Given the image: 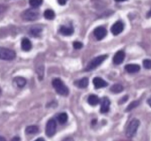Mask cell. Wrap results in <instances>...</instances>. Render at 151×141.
Here are the masks:
<instances>
[{"mask_svg": "<svg viewBox=\"0 0 151 141\" xmlns=\"http://www.w3.org/2000/svg\"><path fill=\"white\" fill-rule=\"evenodd\" d=\"M52 85L56 92L60 95L66 96L68 94L69 90L68 87L60 78H54L52 81Z\"/></svg>", "mask_w": 151, "mask_h": 141, "instance_id": "6da1fadb", "label": "cell"}, {"mask_svg": "<svg viewBox=\"0 0 151 141\" xmlns=\"http://www.w3.org/2000/svg\"><path fill=\"white\" fill-rule=\"evenodd\" d=\"M21 18L27 21H33L38 19L40 16V12L37 8H29L21 13Z\"/></svg>", "mask_w": 151, "mask_h": 141, "instance_id": "7a4b0ae2", "label": "cell"}, {"mask_svg": "<svg viewBox=\"0 0 151 141\" xmlns=\"http://www.w3.org/2000/svg\"><path fill=\"white\" fill-rule=\"evenodd\" d=\"M140 125V121L137 119H132L129 123L126 131V135L127 137L131 138L133 137L136 133L138 127Z\"/></svg>", "mask_w": 151, "mask_h": 141, "instance_id": "3957f363", "label": "cell"}, {"mask_svg": "<svg viewBox=\"0 0 151 141\" xmlns=\"http://www.w3.org/2000/svg\"><path fill=\"white\" fill-rule=\"evenodd\" d=\"M16 57L15 52L11 49L0 47V60L10 61Z\"/></svg>", "mask_w": 151, "mask_h": 141, "instance_id": "277c9868", "label": "cell"}, {"mask_svg": "<svg viewBox=\"0 0 151 141\" xmlns=\"http://www.w3.org/2000/svg\"><path fill=\"white\" fill-rule=\"evenodd\" d=\"M107 58V55L106 54L101 55L94 58L92 60L90 61V62L87 65L86 70L88 71H90L91 70L95 69L96 67L100 65Z\"/></svg>", "mask_w": 151, "mask_h": 141, "instance_id": "5b68a950", "label": "cell"}, {"mask_svg": "<svg viewBox=\"0 0 151 141\" xmlns=\"http://www.w3.org/2000/svg\"><path fill=\"white\" fill-rule=\"evenodd\" d=\"M56 127L57 124L55 121L52 119H50L46 124L45 135L48 137H52L54 136L56 131Z\"/></svg>", "mask_w": 151, "mask_h": 141, "instance_id": "8992f818", "label": "cell"}, {"mask_svg": "<svg viewBox=\"0 0 151 141\" xmlns=\"http://www.w3.org/2000/svg\"><path fill=\"white\" fill-rule=\"evenodd\" d=\"M123 23L121 21H117L111 26L110 30L114 35H117L123 31Z\"/></svg>", "mask_w": 151, "mask_h": 141, "instance_id": "52a82bcc", "label": "cell"}, {"mask_svg": "<svg viewBox=\"0 0 151 141\" xmlns=\"http://www.w3.org/2000/svg\"><path fill=\"white\" fill-rule=\"evenodd\" d=\"M93 33L97 40H101L106 36L107 30L104 27L100 26L94 29Z\"/></svg>", "mask_w": 151, "mask_h": 141, "instance_id": "ba28073f", "label": "cell"}, {"mask_svg": "<svg viewBox=\"0 0 151 141\" xmlns=\"http://www.w3.org/2000/svg\"><path fill=\"white\" fill-rule=\"evenodd\" d=\"M124 58H125L124 52L123 51L120 50V51H118L114 54V55L113 57V61L114 64L119 65V64H122L123 62Z\"/></svg>", "mask_w": 151, "mask_h": 141, "instance_id": "9c48e42d", "label": "cell"}, {"mask_svg": "<svg viewBox=\"0 0 151 141\" xmlns=\"http://www.w3.org/2000/svg\"><path fill=\"white\" fill-rule=\"evenodd\" d=\"M93 83L94 87L97 89L103 88L108 86V83L100 77H94L93 80Z\"/></svg>", "mask_w": 151, "mask_h": 141, "instance_id": "30bf717a", "label": "cell"}, {"mask_svg": "<svg viewBox=\"0 0 151 141\" xmlns=\"http://www.w3.org/2000/svg\"><path fill=\"white\" fill-rule=\"evenodd\" d=\"M110 101L107 97H103L101 100L100 112L101 113H106L109 112L110 109Z\"/></svg>", "mask_w": 151, "mask_h": 141, "instance_id": "8fae6325", "label": "cell"}, {"mask_svg": "<svg viewBox=\"0 0 151 141\" xmlns=\"http://www.w3.org/2000/svg\"><path fill=\"white\" fill-rule=\"evenodd\" d=\"M60 32L64 36H70L74 32V28L71 25H61L60 28Z\"/></svg>", "mask_w": 151, "mask_h": 141, "instance_id": "7c38bea8", "label": "cell"}, {"mask_svg": "<svg viewBox=\"0 0 151 141\" xmlns=\"http://www.w3.org/2000/svg\"><path fill=\"white\" fill-rule=\"evenodd\" d=\"M124 69L129 73H135L140 70V67L136 64H129L125 65Z\"/></svg>", "mask_w": 151, "mask_h": 141, "instance_id": "4fadbf2b", "label": "cell"}, {"mask_svg": "<svg viewBox=\"0 0 151 141\" xmlns=\"http://www.w3.org/2000/svg\"><path fill=\"white\" fill-rule=\"evenodd\" d=\"M21 48L24 51H29L32 48V43L27 38H24L21 41Z\"/></svg>", "mask_w": 151, "mask_h": 141, "instance_id": "5bb4252c", "label": "cell"}, {"mask_svg": "<svg viewBox=\"0 0 151 141\" xmlns=\"http://www.w3.org/2000/svg\"><path fill=\"white\" fill-rule=\"evenodd\" d=\"M75 85L81 88H86L88 84V78L87 77H83L74 82Z\"/></svg>", "mask_w": 151, "mask_h": 141, "instance_id": "9a60e30c", "label": "cell"}, {"mask_svg": "<svg viewBox=\"0 0 151 141\" xmlns=\"http://www.w3.org/2000/svg\"><path fill=\"white\" fill-rule=\"evenodd\" d=\"M14 81L15 84L19 88H22L24 87L27 83V80L25 78L22 77H16L14 78Z\"/></svg>", "mask_w": 151, "mask_h": 141, "instance_id": "2e32d148", "label": "cell"}, {"mask_svg": "<svg viewBox=\"0 0 151 141\" xmlns=\"http://www.w3.org/2000/svg\"><path fill=\"white\" fill-rule=\"evenodd\" d=\"M87 102L91 106H96L100 102V99L95 94H90L87 98Z\"/></svg>", "mask_w": 151, "mask_h": 141, "instance_id": "e0dca14e", "label": "cell"}, {"mask_svg": "<svg viewBox=\"0 0 151 141\" xmlns=\"http://www.w3.org/2000/svg\"><path fill=\"white\" fill-rule=\"evenodd\" d=\"M44 17H45V19L48 20H52L54 19L55 17V14L53 10L50 9H47L44 12Z\"/></svg>", "mask_w": 151, "mask_h": 141, "instance_id": "ac0fdd59", "label": "cell"}, {"mask_svg": "<svg viewBox=\"0 0 151 141\" xmlns=\"http://www.w3.org/2000/svg\"><path fill=\"white\" fill-rule=\"evenodd\" d=\"M38 132V127L35 125L28 126L25 129V132L27 134L33 135L35 134Z\"/></svg>", "mask_w": 151, "mask_h": 141, "instance_id": "d6986e66", "label": "cell"}, {"mask_svg": "<svg viewBox=\"0 0 151 141\" xmlns=\"http://www.w3.org/2000/svg\"><path fill=\"white\" fill-rule=\"evenodd\" d=\"M42 29L40 27H34L29 29V34L34 37H38L42 32Z\"/></svg>", "mask_w": 151, "mask_h": 141, "instance_id": "ffe728a7", "label": "cell"}, {"mask_svg": "<svg viewBox=\"0 0 151 141\" xmlns=\"http://www.w3.org/2000/svg\"><path fill=\"white\" fill-rule=\"evenodd\" d=\"M57 120H58V122L60 123V124H64L65 123L67 122L68 120L67 114L65 112L60 113L57 116Z\"/></svg>", "mask_w": 151, "mask_h": 141, "instance_id": "44dd1931", "label": "cell"}, {"mask_svg": "<svg viewBox=\"0 0 151 141\" xmlns=\"http://www.w3.org/2000/svg\"><path fill=\"white\" fill-rule=\"evenodd\" d=\"M123 90V87L122 86V84L119 83L114 84L110 87V91L114 93H119L122 92Z\"/></svg>", "mask_w": 151, "mask_h": 141, "instance_id": "7402d4cb", "label": "cell"}, {"mask_svg": "<svg viewBox=\"0 0 151 141\" xmlns=\"http://www.w3.org/2000/svg\"><path fill=\"white\" fill-rule=\"evenodd\" d=\"M43 2V0H29V4L33 8H37L40 6Z\"/></svg>", "mask_w": 151, "mask_h": 141, "instance_id": "603a6c76", "label": "cell"}, {"mask_svg": "<svg viewBox=\"0 0 151 141\" xmlns=\"http://www.w3.org/2000/svg\"><path fill=\"white\" fill-rule=\"evenodd\" d=\"M139 103H140V102H139V100H135V101H133L131 102V103L128 105V106L127 107L126 111V112L130 111V110H132V109H134L135 107H136L139 104Z\"/></svg>", "mask_w": 151, "mask_h": 141, "instance_id": "cb8c5ba5", "label": "cell"}, {"mask_svg": "<svg viewBox=\"0 0 151 141\" xmlns=\"http://www.w3.org/2000/svg\"><path fill=\"white\" fill-rule=\"evenodd\" d=\"M143 65L146 69H151V60L145 59L143 61Z\"/></svg>", "mask_w": 151, "mask_h": 141, "instance_id": "d4e9b609", "label": "cell"}, {"mask_svg": "<svg viewBox=\"0 0 151 141\" xmlns=\"http://www.w3.org/2000/svg\"><path fill=\"white\" fill-rule=\"evenodd\" d=\"M83 44L81 42H79V41H74L73 42V47L75 49H80L83 47Z\"/></svg>", "mask_w": 151, "mask_h": 141, "instance_id": "484cf974", "label": "cell"}, {"mask_svg": "<svg viewBox=\"0 0 151 141\" xmlns=\"http://www.w3.org/2000/svg\"><path fill=\"white\" fill-rule=\"evenodd\" d=\"M8 9V6L4 4H0V14L5 12Z\"/></svg>", "mask_w": 151, "mask_h": 141, "instance_id": "4316f807", "label": "cell"}, {"mask_svg": "<svg viewBox=\"0 0 151 141\" xmlns=\"http://www.w3.org/2000/svg\"><path fill=\"white\" fill-rule=\"evenodd\" d=\"M68 0H57L58 3L60 5H65V4L67 3Z\"/></svg>", "mask_w": 151, "mask_h": 141, "instance_id": "83f0119b", "label": "cell"}, {"mask_svg": "<svg viewBox=\"0 0 151 141\" xmlns=\"http://www.w3.org/2000/svg\"><path fill=\"white\" fill-rule=\"evenodd\" d=\"M127 99H128V97L126 96H124L122 99H120V103H124V102H125V101H126L127 100Z\"/></svg>", "mask_w": 151, "mask_h": 141, "instance_id": "f1b7e54d", "label": "cell"}, {"mask_svg": "<svg viewBox=\"0 0 151 141\" xmlns=\"http://www.w3.org/2000/svg\"><path fill=\"white\" fill-rule=\"evenodd\" d=\"M63 141H74V140H73V139L72 137H66L65 139H64Z\"/></svg>", "mask_w": 151, "mask_h": 141, "instance_id": "f546056e", "label": "cell"}, {"mask_svg": "<svg viewBox=\"0 0 151 141\" xmlns=\"http://www.w3.org/2000/svg\"><path fill=\"white\" fill-rule=\"evenodd\" d=\"M11 141H20V138L18 136H15L12 139Z\"/></svg>", "mask_w": 151, "mask_h": 141, "instance_id": "4dcf8cb0", "label": "cell"}, {"mask_svg": "<svg viewBox=\"0 0 151 141\" xmlns=\"http://www.w3.org/2000/svg\"><path fill=\"white\" fill-rule=\"evenodd\" d=\"M146 17H147V18H150V17H151V9L147 12V15H146Z\"/></svg>", "mask_w": 151, "mask_h": 141, "instance_id": "1f68e13d", "label": "cell"}, {"mask_svg": "<svg viewBox=\"0 0 151 141\" xmlns=\"http://www.w3.org/2000/svg\"><path fill=\"white\" fill-rule=\"evenodd\" d=\"M34 141H45L44 139L42 137H39L38 139H37L36 140H35Z\"/></svg>", "mask_w": 151, "mask_h": 141, "instance_id": "d6a6232c", "label": "cell"}, {"mask_svg": "<svg viewBox=\"0 0 151 141\" xmlns=\"http://www.w3.org/2000/svg\"><path fill=\"white\" fill-rule=\"evenodd\" d=\"M147 102L148 104L151 107V97H150V98H149V99H148V100H147Z\"/></svg>", "mask_w": 151, "mask_h": 141, "instance_id": "836d02e7", "label": "cell"}, {"mask_svg": "<svg viewBox=\"0 0 151 141\" xmlns=\"http://www.w3.org/2000/svg\"><path fill=\"white\" fill-rule=\"evenodd\" d=\"M0 141H6V140L3 136L0 135Z\"/></svg>", "mask_w": 151, "mask_h": 141, "instance_id": "e575fe53", "label": "cell"}, {"mask_svg": "<svg viewBox=\"0 0 151 141\" xmlns=\"http://www.w3.org/2000/svg\"><path fill=\"white\" fill-rule=\"evenodd\" d=\"M116 2H123V1H126V0H114Z\"/></svg>", "mask_w": 151, "mask_h": 141, "instance_id": "d590c367", "label": "cell"}, {"mask_svg": "<svg viewBox=\"0 0 151 141\" xmlns=\"http://www.w3.org/2000/svg\"><path fill=\"white\" fill-rule=\"evenodd\" d=\"M1 88H0V93H1Z\"/></svg>", "mask_w": 151, "mask_h": 141, "instance_id": "8d00e7d4", "label": "cell"}]
</instances>
